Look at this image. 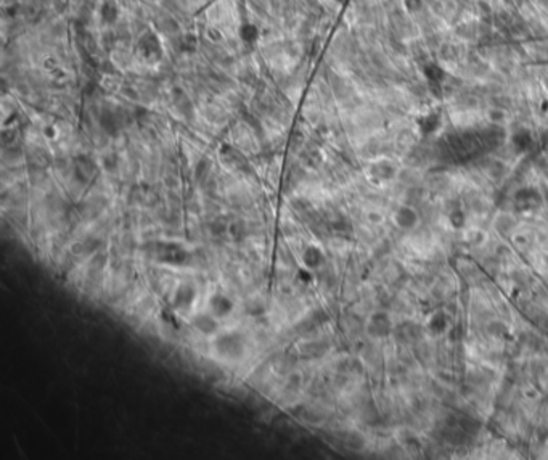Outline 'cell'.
<instances>
[{
  "instance_id": "6da1fadb",
  "label": "cell",
  "mask_w": 548,
  "mask_h": 460,
  "mask_svg": "<svg viewBox=\"0 0 548 460\" xmlns=\"http://www.w3.org/2000/svg\"><path fill=\"white\" fill-rule=\"evenodd\" d=\"M214 349L224 359L237 361L244 356L246 340L240 332H225L214 340Z\"/></svg>"
},
{
  "instance_id": "7a4b0ae2",
  "label": "cell",
  "mask_w": 548,
  "mask_h": 460,
  "mask_svg": "<svg viewBox=\"0 0 548 460\" xmlns=\"http://www.w3.org/2000/svg\"><path fill=\"white\" fill-rule=\"evenodd\" d=\"M156 259L169 266H184L188 259V251L174 241L159 243L156 248Z\"/></svg>"
},
{
  "instance_id": "3957f363",
  "label": "cell",
  "mask_w": 548,
  "mask_h": 460,
  "mask_svg": "<svg viewBox=\"0 0 548 460\" xmlns=\"http://www.w3.org/2000/svg\"><path fill=\"white\" fill-rule=\"evenodd\" d=\"M72 171H74V175H76V181L81 182V184H89V181H92L93 177L97 175L98 167H97L95 161L90 159V156L79 155V156H76V159H74Z\"/></svg>"
},
{
  "instance_id": "277c9868",
  "label": "cell",
  "mask_w": 548,
  "mask_h": 460,
  "mask_svg": "<svg viewBox=\"0 0 548 460\" xmlns=\"http://www.w3.org/2000/svg\"><path fill=\"white\" fill-rule=\"evenodd\" d=\"M367 330L375 338H384L392 333V322L387 314L384 312H376L370 317L367 325Z\"/></svg>"
},
{
  "instance_id": "5b68a950",
  "label": "cell",
  "mask_w": 548,
  "mask_h": 460,
  "mask_svg": "<svg viewBox=\"0 0 548 460\" xmlns=\"http://www.w3.org/2000/svg\"><path fill=\"white\" fill-rule=\"evenodd\" d=\"M196 299V290L190 284H182L174 293V307L175 309H190Z\"/></svg>"
},
{
  "instance_id": "8992f818",
  "label": "cell",
  "mask_w": 548,
  "mask_h": 460,
  "mask_svg": "<svg viewBox=\"0 0 548 460\" xmlns=\"http://www.w3.org/2000/svg\"><path fill=\"white\" fill-rule=\"evenodd\" d=\"M209 311L217 317V319H224L227 315H230L233 311V301L225 296L222 293H214L209 299Z\"/></svg>"
},
{
  "instance_id": "52a82bcc",
  "label": "cell",
  "mask_w": 548,
  "mask_h": 460,
  "mask_svg": "<svg viewBox=\"0 0 548 460\" xmlns=\"http://www.w3.org/2000/svg\"><path fill=\"white\" fill-rule=\"evenodd\" d=\"M193 327L196 328L198 332L206 335V336H211V335H215L217 330H219V324H217V317L211 312V314H198L193 317Z\"/></svg>"
},
{
  "instance_id": "ba28073f",
  "label": "cell",
  "mask_w": 548,
  "mask_h": 460,
  "mask_svg": "<svg viewBox=\"0 0 548 460\" xmlns=\"http://www.w3.org/2000/svg\"><path fill=\"white\" fill-rule=\"evenodd\" d=\"M302 261H304V264L309 267V269H317L323 264L325 261V256L322 250H320L318 246H307L306 251L302 253Z\"/></svg>"
},
{
  "instance_id": "9c48e42d",
  "label": "cell",
  "mask_w": 548,
  "mask_h": 460,
  "mask_svg": "<svg viewBox=\"0 0 548 460\" xmlns=\"http://www.w3.org/2000/svg\"><path fill=\"white\" fill-rule=\"evenodd\" d=\"M395 224L402 229H412L417 225L418 222V214L415 213L412 208H400L394 216Z\"/></svg>"
},
{
  "instance_id": "30bf717a",
  "label": "cell",
  "mask_w": 548,
  "mask_h": 460,
  "mask_svg": "<svg viewBox=\"0 0 548 460\" xmlns=\"http://www.w3.org/2000/svg\"><path fill=\"white\" fill-rule=\"evenodd\" d=\"M211 167H212V163H211L209 158H200V159H198V161L195 163V167H193L195 179H196L198 182L204 181L206 177H207V174H209Z\"/></svg>"
},
{
  "instance_id": "8fae6325",
  "label": "cell",
  "mask_w": 548,
  "mask_h": 460,
  "mask_svg": "<svg viewBox=\"0 0 548 460\" xmlns=\"http://www.w3.org/2000/svg\"><path fill=\"white\" fill-rule=\"evenodd\" d=\"M428 328H429V332L436 333V335H437V333H442V332L447 328V317H446V314H444V312L432 314L431 319H429V322H428Z\"/></svg>"
},
{
  "instance_id": "7c38bea8",
  "label": "cell",
  "mask_w": 548,
  "mask_h": 460,
  "mask_svg": "<svg viewBox=\"0 0 548 460\" xmlns=\"http://www.w3.org/2000/svg\"><path fill=\"white\" fill-rule=\"evenodd\" d=\"M372 175L378 177L380 181H389L394 175V166L392 164L386 166V161L376 163L375 166H372Z\"/></svg>"
},
{
  "instance_id": "4fadbf2b",
  "label": "cell",
  "mask_w": 548,
  "mask_h": 460,
  "mask_svg": "<svg viewBox=\"0 0 548 460\" xmlns=\"http://www.w3.org/2000/svg\"><path fill=\"white\" fill-rule=\"evenodd\" d=\"M229 233L235 241H241L246 237V225L243 221H235L229 225Z\"/></svg>"
},
{
  "instance_id": "5bb4252c",
  "label": "cell",
  "mask_w": 548,
  "mask_h": 460,
  "mask_svg": "<svg viewBox=\"0 0 548 460\" xmlns=\"http://www.w3.org/2000/svg\"><path fill=\"white\" fill-rule=\"evenodd\" d=\"M118 163H119V159H118L116 153H108L103 156V167H105L106 172H115L118 169Z\"/></svg>"
},
{
  "instance_id": "9a60e30c",
  "label": "cell",
  "mask_w": 548,
  "mask_h": 460,
  "mask_svg": "<svg viewBox=\"0 0 548 460\" xmlns=\"http://www.w3.org/2000/svg\"><path fill=\"white\" fill-rule=\"evenodd\" d=\"M209 229H211L212 235L217 237V235H224L225 232H229V225H227L225 222H222V221H214V222H211Z\"/></svg>"
},
{
  "instance_id": "2e32d148",
  "label": "cell",
  "mask_w": 548,
  "mask_h": 460,
  "mask_svg": "<svg viewBox=\"0 0 548 460\" xmlns=\"http://www.w3.org/2000/svg\"><path fill=\"white\" fill-rule=\"evenodd\" d=\"M450 222H452L453 227H461V225L465 224V216H463V213H461V211H455V213H452V216H450Z\"/></svg>"
}]
</instances>
